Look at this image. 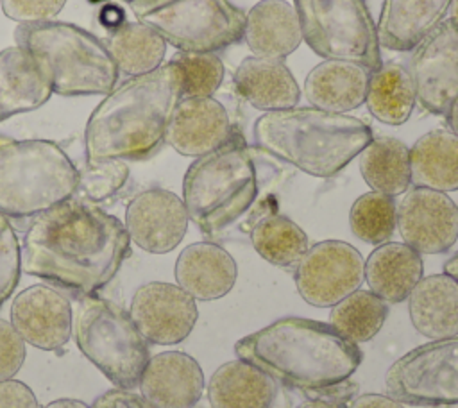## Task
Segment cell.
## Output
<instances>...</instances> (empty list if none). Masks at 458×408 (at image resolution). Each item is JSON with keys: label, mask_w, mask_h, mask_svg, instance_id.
Returning <instances> with one entry per match:
<instances>
[{"label": "cell", "mask_w": 458, "mask_h": 408, "mask_svg": "<svg viewBox=\"0 0 458 408\" xmlns=\"http://www.w3.org/2000/svg\"><path fill=\"white\" fill-rule=\"evenodd\" d=\"M252 136L263 152L322 179L344 170L374 138L363 120L311 106L263 113Z\"/></svg>", "instance_id": "277c9868"}, {"label": "cell", "mask_w": 458, "mask_h": 408, "mask_svg": "<svg viewBox=\"0 0 458 408\" xmlns=\"http://www.w3.org/2000/svg\"><path fill=\"white\" fill-rule=\"evenodd\" d=\"M21 274V243L13 224L0 217V306L14 292Z\"/></svg>", "instance_id": "74e56055"}, {"label": "cell", "mask_w": 458, "mask_h": 408, "mask_svg": "<svg viewBox=\"0 0 458 408\" xmlns=\"http://www.w3.org/2000/svg\"><path fill=\"white\" fill-rule=\"evenodd\" d=\"M444 272L458 279V252H456L453 258H449V259L445 261V265H444Z\"/></svg>", "instance_id": "c3c4849f"}, {"label": "cell", "mask_w": 458, "mask_h": 408, "mask_svg": "<svg viewBox=\"0 0 458 408\" xmlns=\"http://www.w3.org/2000/svg\"><path fill=\"white\" fill-rule=\"evenodd\" d=\"M397 229L419 254H444L458 240V208L444 191L408 188L397 204Z\"/></svg>", "instance_id": "5bb4252c"}, {"label": "cell", "mask_w": 458, "mask_h": 408, "mask_svg": "<svg viewBox=\"0 0 458 408\" xmlns=\"http://www.w3.org/2000/svg\"><path fill=\"white\" fill-rule=\"evenodd\" d=\"M299 408H344L338 403L333 401H326V399H310L306 403H302Z\"/></svg>", "instance_id": "bcb514c9"}, {"label": "cell", "mask_w": 458, "mask_h": 408, "mask_svg": "<svg viewBox=\"0 0 458 408\" xmlns=\"http://www.w3.org/2000/svg\"><path fill=\"white\" fill-rule=\"evenodd\" d=\"M98 20H100V23L104 25V29H106L107 32L114 30V29L120 27L123 21H127V20H125V14H123V9H120V7L114 5V4H106V5L100 9V13H98Z\"/></svg>", "instance_id": "ee69618b"}, {"label": "cell", "mask_w": 458, "mask_h": 408, "mask_svg": "<svg viewBox=\"0 0 458 408\" xmlns=\"http://www.w3.org/2000/svg\"><path fill=\"white\" fill-rule=\"evenodd\" d=\"M14 45L21 47L52 95H106L118 82V68L104 43L89 30L66 21L20 23Z\"/></svg>", "instance_id": "8992f818"}, {"label": "cell", "mask_w": 458, "mask_h": 408, "mask_svg": "<svg viewBox=\"0 0 458 408\" xmlns=\"http://www.w3.org/2000/svg\"><path fill=\"white\" fill-rule=\"evenodd\" d=\"M182 75V97H213L225 75L216 52H181L170 59Z\"/></svg>", "instance_id": "d590c367"}, {"label": "cell", "mask_w": 458, "mask_h": 408, "mask_svg": "<svg viewBox=\"0 0 458 408\" xmlns=\"http://www.w3.org/2000/svg\"><path fill=\"white\" fill-rule=\"evenodd\" d=\"M302 39L324 59L351 61L377 70L381 47L376 23L363 0H293Z\"/></svg>", "instance_id": "30bf717a"}, {"label": "cell", "mask_w": 458, "mask_h": 408, "mask_svg": "<svg viewBox=\"0 0 458 408\" xmlns=\"http://www.w3.org/2000/svg\"><path fill=\"white\" fill-rule=\"evenodd\" d=\"M0 408H39L29 385L18 379L0 381Z\"/></svg>", "instance_id": "60d3db41"}, {"label": "cell", "mask_w": 458, "mask_h": 408, "mask_svg": "<svg viewBox=\"0 0 458 408\" xmlns=\"http://www.w3.org/2000/svg\"><path fill=\"white\" fill-rule=\"evenodd\" d=\"M129 254L123 222L98 204L72 197L29 224L21 270L81 297L111 283Z\"/></svg>", "instance_id": "6da1fadb"}, {"label": "cell", "mask_w": 458, "mask_h": 408, "mask_svg": "<svg viewBox=\"0 0 458 408\" xmlns=\"http://www.w3.org/2000/svg\"><path fill=\"white\" fill-rule=\"evenodd\" d=\"M276 394V379L242 358L222 363L208 381L211 408H270Z\"/></svg>", "instance_id": "4316f807"}, {"label": "cell", "mask_w": 458, "mask_h": 408, "mask_svg": "<svg viewBox=\"0 0 458 408\" xmlns=\"http://www.w3.org/2000/svg\"><path fill=\"white\" fill-rule=\"evenodd\" d=\"M236 93L259 111H281L295 107L301 88L283 63L274 57H245L233 73Z\"/></svg>", "instance_id": "44dd1931"}, {"label": "cell", "mask_w": 458, "mask_h": 408, "mask_svg": "<svg viewBox=\"0 0 458 408\" xmlns=\"http://www.w3.org/2000/svg\"><path fill=\"white\" fill-rule=\"evenodd\" d=\"M89 408H152L141 395L123 388H111L100 394Z\"/></svg>", "instance_id": "b9f144b4"}, {"label": "cell", "mask_w": 458, "mask_h": 408, "mask_svg": "<svg viewBox=\"0 0 458 408\" xmlns=\"http://www.w3.org/2000/svg\"><path fill=\"white\" fill-rule=\"evenodd\" d=\"M451 0H383L376 25L379 47L394 52L413 50L444 21Z\"/></svg>", "instance_id": "d4e9b609"}, {"label": "cell", "mask_w": 458, "mask_h": 408, "mask_svg": "<svg viewBox=\"0 0 458 408\" xmlns=\"http://www.w3.org/2000/svg\"><path fill=\"white\" fill-rule=\"evenodd\" d=\"M447 123H449V131L453 132V134H456L458 136V100L451 106V109L447 111Z\"/></svg>", "instance_id": "7dc6e473"}, {"label": "cell", "mask_w": 458, "mask_h": 408, "mask_svg": "<svg viewBox=\"0 0 458 408\" xmlns=\"http://www.w3.org/2000/svg\"><path fill=\"white\" fill-rule=\"evenodd\" d=\"M254 251L270 265L293 267L310 247L308 234L288 217L279 213L263 215L250 229Z\"/></svg>", "instance_id": "d6a6232c"}, {"label": "cell", "mask_w": 458, "mask_h": 408, "mask_svg": "<svg viewBox=\"0 0 458 408\" xmlns=\"http://www.w3.org/2000/svg\"><path fill=\"white\" fill-rule=\"evenodd\" d=\"M390 397L413 406L458 404V335L413 347L385 374Z\"/></svg>", "instance_id": "8fae6325"}, {"label": "cell", "mask_w": 458, "mask_h": 408, "mask_svg": "<svg viewBox=\"0 0 458 408\" xmlns=\"http://www.w3.org/2000/svg\"><path fill=\"white\" fill-rule=\"evenodd\" d=\"M175 281L195 301H215L227 295L238 277L234 258L215 242H195L175 259Z\"/></svg>", "instance_id": "ffe728a7"}, {"label": "cell", "mask_w": 458, "mask_h": 408, "mask_svg": "<svg viewBox=\"0 0 458 408\" xmlns=\"http://www.w3.org/2000/svg\"><path fill=\"white\" fill-rule=\"evenodd\" d=\"M129 315L148 344L174 345L191 333L199 311L195 299L179 285L150 281L134 292Z\"/></svg>", "instance_id": "9a60e30c"}, {"label": "cell", "mask_w": 458, "mask_h": 408, "mask_svg": "<svg viewBox=\"0 0 458 408\" xmlns=\"http://www.w3.org/2000/svg\"><path fill=\"white\" fill-rule=\"evenodd\" d=\"M424 277L422 256L404 242L377 245L365 261L369 290L385 302H403Z\"/></svg>", "instance_id": "484cf974"}, {"label": "cell", "mask_w": 458, "mask_h": 408, "mask_svg": "<svg viewBox=\"0 0 458 408\" xmlns=\"http://www.w3.org/2000/svg\"><path fill=\"white\" fill-rule=\"evenodd\" d=\"M43 408H89V406H88L86 403L79 401V399H68V397H64V399H55V401L45 404Z\"/></svg>", "instance_id": "f6af8a7d"}, {"label": "cell", "mask_w": 458, "mask_h": 408, "mask_svg": "<svg viewBox=\"0 0 458 408\" xmlns=\"http://www.w3.org/2000/svg\"><path fill=\"white\" fill-rule=\"evenodd\" d=\"M329 326L352 344L372 340L388 317V306L370 290H356L331 306Z\"/></svg>", "instance_id": "836d02e7"}, {"label": "cell", "mask_w": 458, "mask_h": 408, "mask_svg": "<svg viewBox=\"0 0 458 408\" xmlns=\"http://www.w3.org/2000/svg\"><path fill=\"white\" fill-rule=\"evenodd\" d=\"M73 338L116 388L138 387L150 358L148 342L120 304L93 293L81 295L73 311Z\"/></svg>", "instance_id": "ba28073f"}, {"label": "cell", "mask_w": 458, "mask_h": 408, "mask_svg": "<svg viewBox=\"0 0 458 408\" xmlns=\"http://www.w3.org/2000/svg\"><path fill=\"white\" fill-rule=\"evenodd\" d=\"M299 295L315 308H329L356 292L365 279L360 251L342 240H322L308 247L295 265Z\"/></svg>", "instance_id": "7c38bea8"}, {"label": "cell", "mask_w": 458, "mask_h": 408, "mask_svg": "<svg viewBox=\"0 0 458 408\" xmlns=\"http://www.w3.org/2000/svg\"><path fill=\"white\" fill-rule=\"evenodd\" d=\"M138 388L152 408H193L204 392V372L193 356L165 351L148 358Z\"/></svg>", "instance_id": "d6986e66"}, {"label": "cell", "mask_w": 458, "mask_h": 408, "mask_svg": "<svg viewBox=\"0 0 458 408\" xmlns=\"http://www.w3.org/2000/svg\"><path fill=\"white\" fill-rule=\"evenodd\" d=\"M360 172L372 191L403 195L411 184L410 149L397 138L377 136L358 154Z\"/></svg>", "instance_id": "f546056e"}, {"label": "cell", "mask_w": 458, "mask_h": 408, "mask_svg": "<svg viewBox=\"0 0 458 408\" xmlns=\"http://www.w3.org/2000/svg\"><path fill=\"white\" fill-rule=\"evenodd\" d=\"M77 186L79 168L55 141L0 136V217L32 222Z\"/></svg>", "instance_id": "52a82bcc"}, {"label": "cell", "mask_w": 458, "mask_h": 408, "mask_svg": "<svg viewBox=\"0 0 458 408\" xmlns=\"http://www.w3.org/2000/svg\"><path fill=\"white\" fill-rule=\"evenodd\" d=\"M118 72L138 77L157 70L166 54L165 39L140 21H123L104 39Z\"/></svg>", "instance_id": "4dcf8cb0"}, {"label": "cell", "mask_w": 458, "mask_h": 408, "mask_svg": "<svg viewBox=\"0 0 458 408\" xmlns=\"http://www.w3.org/2000/svg\"><path fill=\"white\" fill-rule=\"evenodd\" d=\"M129 7L181 52H218L243 38L245 13L229 0H132Z\"/></svg>", "instance_id": "9c48e42d"}, {"label": "cell", "mask_w": 458, "mask_h": 408, "mask_svg": "<svg viewBox=\"0 0 458 408\" xmlns=\"http://www.w3.org/2000/svg\"><path fill=\"white\" fill-rule=\"evenodd\" d=\"M456 208H458V204H456Z\"/></svg>", "instance_id": "db71d44e"}, {"label": "cell", "mask_w": 458, "mask_h": 408, "mask_svg": "<svg viewBox=\"0 0 458 408\" xmlns=\"http://www.w3.org/2000/svg\"><path fill=\"white\" fill-rule=\"evenodd\" d=\"M66 0H0L4 14L18 23L52 21Z\"/></svg>", "instance_id": "f35d334b"}, {"label": "cell", "mask_w": 458, "mask_h": 408, "mask_svg": "<svg viewBox=\"0 0 458 408\" xmlns=\"http://www.w3.org/2000/svg\"><path fill=\"white\" fill-rule=\"evenodd\" d=\"M91 4H100V2H107V0H89Z\"/></svg>", "instance_id": "f907efd6"}, {"label": "cell", "mask_w": 458, "mask_h": 408, "mask_svg": "<svg viewBox=\"0 0 458 408\" xmlns=\"http://www.w3.org/2000/svg\"><path fill=\"white\" fill-rule=\"evenodd\" d=\"M408 313L422 336L442 340L458 335V279L442 272L422 277L408 295Z\"/></svg>", "instance_id": "cb8c5ba5"}, {"label": "cell", "mask_w": 458, "mask_h": 408, "mask_svg": "<svg viewBox=\"0 0 458 408\" xmlns=\"http://www.w3.org/2000/svg\"><path fill=\"white\" fill-rule=\"evenodd\" d=\"M349 408H404V406H403V403H399L397 399H394L390 395L369 392V394L358 395L349 404Z\"/></svg>", "instance_id": "7bdbcfd3"}, {"label": "cell", "mask_w": 458, "mask_h": 408, "mask_svg": "<svg viewBox=\"0 0 458 408\" xmlns=\"http://www.w3.org/2000/svg\"><path fill=\"white\" fill-rule=\"evenodd\" d=\"M236 356L272 379L302 390H327L347 381L360 367V347L329 324L284 317L234 344Z\"/></svg>", "instance_id": "3957f363"}, {"label": "cell", "mask_w": 458, "mask_h": 408, "mask_svg": "<svg viewBox=\"0 0 458 408\" xmlns=\"http://www.w3.org/2000/svg\"><path fill=\"white\" fill-rule=\"evenodd\" d=\"M370 70L351 63L324 59L304 79V95L311 107L349 113L365 104Z\"/></svg>", "instance_id": "7402d4cb"}, {"label": "cell", "mask_w": 458, "mask_h": 408, "mask_svg": "<svg viewBox=\"0 0 458 408\" xmlns=\"http://www.w3.org/2000/svg\"><path fill=\"white\" fill-rule=\"evenodd\" d=\"M188 222L182 199L165 188H147L125 206L123 225L131 242L150 254L174 251L182 242Z\"/></svg>", "instance_id": "2e32d148"}, {"label": "cell", "mask_w": 458, "mask_h": 408, "mask_svg": "<svg viewBox=\"0 0 458 408\" xmlns=\"http://www.w3.org/2000/svg\"><path fill=\"white\" fill-rule=\"evenodd\" d=\"M437 408H451V406H437Z\"/></svg>", "instance_id": "816d5d0a"}, {"label": "cell", "mask_w": 458, "mask_h": 408, "mask_svg": "<svg viewBox=\"0 0 458 408\" xmlns=\"http://www.w3.org/2000/svg\"><path fill=\"white\" fill-rule=\"evenodd\" d=\"M259 174L254 150L234 134L213 152L195 157L182 179V202L190 220L218 238L254 206Z\"/></svg>", "instance_id": "5b68a950"}, {"label": "cell", "mask_w": 458, "mask_h": 408, "mask_svg": "<svg viewBox=\"0 0 458 408\" xmlns=\"http://www.w3.org/2000/svg\"><path fill=\"white\" fill-rule=\"evenodd\" d=\"M411 184L437 190H458V136L449 129L422 134L410 149Z\"/></svg>", "instance_id": "f1b7e54d"}, {"label": "cell", "mask_w": 458, "mask_h": 408, "mask_svg": "<svg viewBox=\"0 0 458 408\" xmlns=\"http://www.w3.org/2000/svg\"><path fill=\"white\" fill-rule=\"evenodd\" d=\"M11 324L30 345L57 351L72 338V302L52 285H32L16 293L11 304Z\"/></svg>", "instance_id": "e0dca14e"}, {"label": "cell", "mask_w": 458, "mask_h": 408, "mask_svg": "<svg viewBox=\"0 0 458 408\" xmlns=\"http://www.w3.org/2000/svg\"><path fill=\"white\" fill-rule=\"evenodd\" d=\"M410 77L415 100L431 115L444 116L458 100V29L438 23L411 52Z\"/></svg>", "instance_id": "4fadbf2b"}, {"label": "cell", "mask_w": 458, "mask_h": 408, "mask_svg": "<svg viewBox=\"0 0 458 408\" xmlns=\"http://www.w3.org/2000/svg\"><path fill=\"white\" fill-rule=\"evenodd\" d=\"M449 20L454 23V27L458 29V0H451L449 5Z\"/></svg>", "instance_id": "681fc988"}, {"label": "cell", "mask_w": 458, "mask_h": 408, "mask_svg": "<svg viewBox=\"0 0 458 408\" xmlns=\"http://www.w3.org/2000/svg\"><path fill=\"white\" fill-rule=\"evenodd\" d=\"M234 134L231 116L213 97H182L168 122L166 143L188 157H200L222 147Z\"/></svg>", "instance_id": "ac0fdd59"}, {"label": "cell", "mask_w": 458, "mask_h": 408, "mask_svg": "<svg viewBox=\"0 0 458 408\" xmlns=\"http://www.w3.org/2000/svg\"><path fill=\"white\" fill-rule=\"evenodd\" d=\"M243 39L256 57L290 55L304 41L295 5L286 0H259L245 14Z\"/></svg>", "instance_id": "603a6c76"}, {"label": "cell", "mask_w": 458, "mask_h": 408, "mask_svg": "<svg viewBox=\"0 0 458 408\" xmlns=\"http://www.w3.org/2000/svg\"><path fill=\"white\" fill-rule=\"evenodd\" d=\"M25 361V340L14 326L0 319V381L14 378Z\"/></svg>", "instance_id": "ab89813d"}, {"label": "cell", "mask_w": 458, "mask_h": 408, "mask_svg": "<svg viewBox=\"0 0 458 408\" xmlns=\"http://www.w3.org/2000/svg\"><path fill=\"white\" fill-rule=\"evenodd\" d=\"M351 231L361 242L381 245L397 229V204L394 197L379 191L360 195L349 211Z\"/></svg>", "instance_id": "e575fe53"}, {"label": "cell", "mask_w": 458, "mask_h": 408, "mask_svg": "<svg viewBox=\"0 0 458 408\" xmlns=\"http://www.w3.org/2000/svg\"><path fill=\"white\" fill-rule=\"evenodd\" d=\"M122 2H127V4H129V2H132V0H122Z\"/></svg>", "instance_id": "f5cc1de1"}, {"label": "cell", "mask_w": 458, "mask_h": 408, "mask_svg": "<svg viewBox=\"0 0 458 408\" xmlns=\"http://www.w3.org/2000/svg\"><path fill=\"white\" fill-rule=\"evenodd\" d=\"M50 97L48 84L21 47L0 50V122L38 109Z\"/></svg>", "instance_id": "83f0119b"}, {"label": "cell", "mask_w": 458, "mask_h": 408, "mask_svg": "<svg viewBox=\"0 0 458 408\" xmlns=\"http://www.w3.org/2000/svg\"><path fill=\"white\" fill-rule=\"evenodd\" d=\"M182 98V75L172 63L114 84L84 127L86 161H143L166 143V129Z\"/></svg>", "instance_id": "7a4b0ae2"}, {"label": "cell", "mask_w": 458, "mask_h": 408, "mask_svg": "<svg viewBox=\"0 0 458 408\" xmlns=\"http://www.w3.org/2000/svg\"><path fill=\"white\" fill-rule=\"evenodd\" d=\"M415 102V89L406 66L390 61L370 72L365 104L376 120L401 125L411 116Z\"/></svg>", "instance_id": "1f68e13d"}, {"label": "cell", "mask_w": 458, "mask_h": 408, "mask_svg": "<svg viewBox=\"0 0 458 408\" xmlns=\"http://www.w3.org/2000/svg\"><path fill=\"white\" fill-rule=\"evenodd\" d=\"M129 175V165L122 159L84 161L82 168H79L77 191L86 200L98 204L114 197L127 184Z\"/></svg>", "instance_id": "8d00e7d4"}]
</instances>
